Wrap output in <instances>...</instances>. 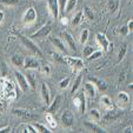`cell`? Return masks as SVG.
Instances as JSON below:
<instances>
[{"instance_id":"obj_20","label":"cell","mask_w":133,"mask_h":133,"mask_svg":"<svg viewBox=\"0 0 133 133\" xmlns=\"http://www.w3.org/2000/svg\"><path fill=\"white\" fill-rule=\"evenodd\" d=\"M119 7H120V0H108L107 1V8L111 14H116L119 11Z\"/></svg>"},{"instance_id":"obj_45","label":"cell","mask_w":133,"mask_h":133,"mask_svg":"<svg viewBox=\"0 0 133 133\" xmlns=\"http://www.w3.org/2000/svg\"><path fill=\"white\" fill-rule=\"evenodd\" d=\"M43 71H44V73H46V74H50V72H51L50 66H48V65H45V66H44V68H43Z\"/></svg>"},{"instance_id":"obj_8","label":"cell","mask_w":133,"mask_h":133,"mask_svg":"<svg viewBox=\"0 0 133 133\" xmlns=\"http://www.w3.org/2000/svg\"><path fill=\"white\" fill-rule=\"evenodd\" d=\"M96 40H97V44L99 45V47L101 48V51L103 52H107L108 50H110V41H108L107 37H106L105 34H103V33H97L96 34Z\"/></svg>"},{"instance_id":"obj_10","label":"cell","mask_w":133,"mask_h":133,"mask_svg":"<svg viewBox=\"0 0 133 133\" xmlns=\"http://www.w3.org/2000/svg\"><path fill=\"white\" fill-rule=\"evenodd\" d=\"M120 117H121V112L113 110V108H108L107 112L101 117V119H103V121H105V123H108V121L117 120V119H119Z\"/></svg>"},{"instance_id":"obj_32","label":"cell","mask_w":133,"mask_h":133,"mask_svg":"<svg viewBox=\"0 0 133 133\" xmlns=\"http://www.w3.org/2000/svg\"><path fill=\"white\" fill-rule=\"evenodd\" d=\"M103 57V51L101 50H98V51H94V52H92L90 55H88L87 58V60H90V61H92V60H97V59H99V58H101Z\"/></svg>"},{"instance_id":"obj_30","label":"cell","mask_w":133,"mask_h":133,"mask_svg":"<svg viewBox=\"0 0 133 133\" xmlns=\"http://www.w3.org/2000/svg\"><path fill=\"white\" fill-rule=\"evenodd\" d=\"M88 35H90V31H88L87 28H85V30L81 31L80 35H79V41H80L81 45H85V44L87 43V40H88Z\"/></svg>"},{"instance_id":"obj_25","label":"cell","mask_w":133,"mask_h":133,"mask_svg":"<svg viewBox=\"0 0 133 133\" xmlns=\"http://www.w3.org/2000/svg\"><path fill=\"white\" fill-rule=\"evenodd\" d=\"M83 20H84V13H83V10H81V11H79V12L75 13V15L72 18V21H71V23H72L73 26H77V25H79Z\"/></svg>"},{"instance_id":"obj_39","label":"cell","mask_w":133,"mask_h":133,"mask_svg":"<svg viewBox=\"0 0 133 133\" xmlns=\"http://www.w3.org/2000/svg\"><path fill=\"white\" fill-rule=\"evenodd\" d=\"M52 57L55 61H58V63H61V64H65L64 63V57L60 55L59 53H52Z\"/></svg>"},{"instance_id":"obj_26","label":"cell","mask_w":133,"mask_h":133,"mask_svg":"<svg viewBox=\"0 0 133 133\" xmlns=\"http://www.w3.org/2000/svg\"><path fill=\"white\" fill-rule=\"evenodd\" d=\"M117 99H118V103H120V104L130 103V96H128V93H126V92H119Z\"/></svg>"},{"instance_id":"obj_7","label":"cell","mask_w":133,"mask_h":133,"mask_svg":"<svg viewBox=\"0 0 133 133\" xmlns=\"http://www.w3.org/2000/svg\"><path fill=\"white\" fill-rule=\"evenodd\" d=\"M13 113H14L17 117H19L20 119H23V120H25V121H32L37 118V116L32 114L30 111L24 110V108H14V110H13Z\"/></svg>"},{"instance_id":"obj_48","label":"cell","mask_w":133,"mask_h":133,"mask_svg":"<svg viewBox=\"0 0 133 133\" xmlns=\"http://www.w3.org/2000/svg\"><path fill=\"white\" fill-rule=\"evenodd\" d=\"M4 18H5V13H4L3 11H0V24L4 21Z\"/></svg>"},{"instance_id":"obj_44","label":"cell","mask_w":133,"mask_h":133,"mask_svg":"<svg viewBox=\"0 0 133 133\" xmlns=\"http://www.w3.org/2000/svg\"><path fill=\"white\" fill-rule=\"evenodd\" d=\"M11 132V127L10 126H5V127L0 128V133H10Z\"/></svg>"},{"instance_id":"obj_40","label":"cell","mask_w":133,"mask_h":133,"mask_svg":"<svg viewBox=\"0 0 133 133\" xmlns=\"http://www.w3.org/2000/svg\"><path fill=\"white\" fill-rule=\"evenodd\" d=\"M60 19V23L63 26H67L68 24H70V18H67L66 15H63L61 18H59Z\"/></svg>"},{"instance_id":"obj_16","label":"cell","mask_w":133,"mask_h":133,"mask_svg":"<svg viewBox=\"0 0 133 133\" xmlns=\"http://www.w3.org/2000/svg\"><path fill=\"white\" fill-rule=\"evenodd\" d=\"M60 105H61V96H57L54 99H53L52 103L48 104V107H47V111H46V112H48V113L57 112V111L59 110V107H60Z\"/></svg>"},{"instance_id":"obj_19","label":"cell","mask_w":133,"mask_h":133,"mask_svg":"<svg viewBox=\"0 0 133 133\" xmlns=\"http://www.w3.org/2000/svg\"><path fill=\"white\" fill-rule=\"evenodd\" d=\"M84 126H85L88 131H91V132H96V133H104L105 132L100 126L97 125L96 121H84Z\"/></svg>"},{"instance_id":"obj_41","label":"cell","mask_w":133,"mask_h":133,"mask_svg":"<svg viewBox=\"0 0 133 133\" xmlns=\"http://www.w3.org/2000/svg\"><path fill=\"white\" fill-rule=\"evenodd\" d=\"M119 34H121V35H127L128 34V30H127V26H121L120 28H119Z\"/></svg>"},{"instance_id":"obj_1","label":"cell","mask_w":133,"mask_h":133,"mask_svg":"<svg viewBox=\"0 0 133 133\" xmlns=\"http://www.w3.org/2000/svg\"><path fill=\"white\" fill-rule=\"evenodd\" d=\"M64 63L68 65L72 68L73 72H79L84 68V61L83 59L78 58V57H70V55H65L64 57Z\"/></svg>"},{"instance_id":"obj_27","label":"cell","mask_w":133,"mask_h":133,"mask_svg":"<svg viewBox=\"0 0 133 133\" xmlns=\"http://www.w3.org/2000/svg\"><path fill=\"white\" fill-rule=\"evenodd\" d=\"M81 79H83V75L78 74V77L75 78L74 84H73V86H72V90H71V93H72V94H74V93L78 92L79 87H80V84H81Z\"/></svg>"},{"instance_id":"obj_35","label":"cell","mask_w":133,"mask_h":133,"mask_svg":"<svg viewBox=\"0 0 133 133\" xmlns=\"http://www.w3.org/2000/svg\"><path fill=\"white\" fill-rule=\"evenodd\" d=\"M94 51H96V48L92 47L91 45H84V48H83V55L85 57V58H87L88 55H90L92 52H94Z\"/></svg>"},{"instance_id":"obj_24","label":"cell","mask_w":133,"mask_h":133,"mask_svg":"<svg viewBox=\"0 0 133 133\" xmlns=\"http://www.w3.org/2000/svg\"><path fill=\"white\" fill-rule=\"evenodd\" d=\"M126 53H127V44L126 43H123L120 45V48H119V53H118V63L124 60L125 58Z\"/></svg>"},{"instance_id":"obj_47","label":"cell","mask_w":133,"mask_h":133,"mask_svg":"<svg viewBox=\"0 0 133 133\" xmlns=\"http://www.w3.org/2000/svg\"><path fill=\"white\" fill-rule=\"evenodd\" d=\"M124 79H125V72L120 73V75H119V83H121V81H124Z\"/></svg>"},{"instance_id":"obj_5","label":"cell","mask_w":133,"mask_h":133,"mask_svg":"<svg viewBox=\"0 0 133 133\" xmlns=\"http://www.w3.org/2000/svg\"><path fill=\"white\" fill-rule=\"evenodd\" d=\"M60 121L61 124L64 125V127H72L73 125H74V114H73L71 111L66 110L63 112V114H61V118H60Z\"/></svg>"},{"instance_id":"obj_14","label":"cell","mask_w":133,"mask_h":133,"mask_svg":"<svg viewBox=\"0 0 133 133\" xmlns=\"http://www.w3.org/2000/svg\"><path fill=\"white\" fill-rule=\"evenodd\" d=\"M48 39H50L51 44L54 46L55 48H58L60 52H65L66 51V46H65V43L61 40L60 38L58 37H54V35H48Z\"/></svg>"},{"instance_id":"obj_15","label":"cell","mask_w":133,"mask_h":133,"mask_svg":"<svg viewBox=\"0 0 133 133\" xmlns=\"http://www.w3.org/2000/svg\"><path fill=\"white\" fill-rule=\"evenodd\" d=\"M84 93L88 98H94L97 94V87L91 81H87V83L84 84Z\"/></svg>"},{"instance_id":"obj_46","label":"cell","mask_w":133,"mask_h":133,"mask_svg":"<svg viewBox=\"0 0 133 133\" xmlns=\"http://www.w3.org/2000/svg\"><path fill=\"white\" fill-rule=\"evenodd\" d=\"M123 132H124V133H128V132H131V133H132V126H128V127L124 128V130H123Z\"/></svg>"},{"instance_id":"obj_9","label":"cell","mask_w":133,"mask_h":133,"mask_svg":"<svg viewBox=\"0 0 133 133\" xmlns=\"http://www.w3.org/2000/svg\"><path fill=\"white\" fill-rule=\"evenodd\" d=\"M14 77H15V79H17L18 86L21 88V91H23V92H27L28 88H30V85H28L27 80H26L25 74H23V73L19 72V71H15Z\"/></svg>"},{"instance_id":"obj_12","label":"cell","mask_w":133,"mask_h":133,"mask_svg":"<svg viewBox=\"0 0 133 133\" xmlns=\"http://www.w3.org/2000/svg\"><path fill=\"white\" fill-rule=\"evenodd\" d=\"M61 35H63L64 40H65V44L68 46V48H70L71 51H73V52H75V51H77V45H75L74 37H72V34L68 33L67 31L61 32Z\"/></svg>"},{"instance_id":"obj_49","label":"cell","mask_w":133,"mask_h":133,"mask_svg":"<svg viewBox=\"0 0 133 133\" xmlns=\"http://www.w3.org/2000/svg\"><path fill=\"white\" fill-rule=\"evenodd\" d=\"M128 88H131V90H132V88H133V85H132V83H131V84H128Z\"/></svg>"},{"instance_id":"obj_36","label":"cell","mask_w":133,"mask_h":133,"mask_svg":"<svg viewBox=\"0 0 133 133\" xmlns=\"http://www.w3.org/2000/svg\"><path fill=\"white\" fill-rule=\"evenodd\" d=\"M70 83H71L70 78H64L63 80L59 83V87H60L61 90H65V88H67L68 86H70Z\"/></svg>"},{"instance_id":"obj_21","label":"cell","mask_w":133,"mask_h":133,"mask_svg":"<svg viewBox=\"0 0 133 133\" xmlns=\"http://www.w3.org/2000/svg\"><path fill=\"white\" fill-rule=\"evenodd\" d=\"M24 60H25V58H24V55H21V54H14L12 58H11V63H12V65L15 66V67H23Z\"/></svg>"},{"instance_id":"obj_23","label":"cell","mask_w":133,"mask_h":133,"mask_svg":"<svg viewBox=\"0 0 133 133\" xmlns=\"http://www.w3.org/2000/svg\"><path fill=\"white\" fill-rule=\"evenodd\" d=\"M25 77H26V80H27L30 87L32 88V90H35V88H37V79H35L34 74L31 72H27L25 74Z\"/></svg>"},{"instance_id":"obj_4","label":"cell","mask_w":133,"mask_h":133,"mask_svg":"<svg viewBox=\"0 0 133 133\" xmlns=\"http://www.w3.org/2000/svg\"><path fill=\"white\" fill-rule=\"evenodd\" d=\"M73 104L81 113H85L86 112V96L85 93L81 92L78 93L77 96L73 98Z\"/></svg>"},{"instance_id":"obj_2","label":"cell","mask_w":133,"mask_h":133,"mask_svg":"<svg viewBox=\"0 0 133 133\" xmlns=\"http://www.w3.org/2000/svg\"><path fill=\"white\" fill-rule=\"evenodd\" d=\"M18 37H19V39L21 40V43L24 44V46H26V48H28L33 54H35L37 57H39V58L43 57V52H41V50L38 47L32 40H31L30 38H26L25 35H21V34H19Z\"/></svg>"},{"instance_id":"obj_3","label":"cell","mask_w":133,"mask_h":133,"mask_svg":"<svg viewBox=\"0 0 133 133\" xmlns=\"http://www.w3.org/2000/svg\"><path fill=\"white\" fill-rule=\"evenodd\" d=\"M38 18V14H37V11H35L34 7H28L27 10L25 11L23 15V24L26 26L28 25H32Z\"/></svg>"},{"instance_id":"obj_18","label":"cell","mask_w":133,"mask_h":133,"mask_svg":"<svg viewBox=\"0 0 133 133\" xmlns=\"http://www.w3.org/2000/svg\"><path fill=\"white\" fill-rule=\"evenodd\" d=\"M40 93H41V98H43L44 103L48 106V104L51 103V96H50V88H48V86L46 84H41Z\"/></svg>"},{"instance_id":"obj_34","label":"cell","mask_w":133,"mask_h":133,"mask_svg":"<svg viewBox=\"0 0 133 133\" xmlns=\"http://www.w3.org/2000/svg\"><path fill=\"white\" fill-rule=\"evenodd\" d=\"M100 100H101V104H103L107 110L108 108H113V103H112V100H111V98L108 96H103Z\"/></svg>"},{"instance_id":"obj_37","label":"cell","mask_w":133,"mask_h":133,"mask_svg":"<svg viewBox=\"0 0 133 133\" xmlns=\"http://www.w3.org/2000/svg\"><path fill=\"white\" fill-rule=\"evenodd\" d=\"M67 0H58V5H59V11H60V14L65 15V6Z\"/></svg>"},{"instance_id":"obj_33","label":"cell","mask_w":133,"mask_h":133,"mask_svg":"<svg viewBox=\"0 0 133 133\" xmlns=\"http://www.w3.org/2000/svg\"><path fill=\"white\" fill-rule=\"evenodd\" d=\"M77 6V0H67L65 6V13H71Z\"/></svg>"},{"instance_id":"obj_22","label":"cell","mask_w":133,"mask_h":133,"mask_svg":"<svg viewBox=\"0 0 133 133\" xmlns=\"http://www.w3.org/2000/svg\"><path fill=\"white\" fill-rule=\"evenodd\" d=\"M45 119H46V123L50 125L51 128H57L58 127V121L55 119V117L53 116V113H46L45 114Z\"/></svg>"},{"instance_id":"obj_31","label":"cell","mask_w":133,"mask_h":133,"mask_svg":"<svg viewBox=\"0 0 133 133\" xmlns=\"http://www.w3.org/2000/svg\"><path fill=\"white\" fill-rule=\"evenodd\" d=\"M33 127L37 130V132H40V133H50V132H52V131H50V128H47L45 125L39 124V123H34L33 124Z\"/></svg>"},{"instance_id":"obj_42","label":"cell","mask_w":133,"mask_h":133,"mask_svg":"<svg viewBox=\"0 0 133 133\" xmlns=\"http://www.w3.org/2000/svg\"><path fill=\"white\" fill-rule=\"evenodd\" d=\"M127 30H128V33H132L133 32V19H130L127 23Z\"/></svg>"},{"instance_id":"obj_28","label":"cell","mask_w":133,"mask_h":133,"mask_svg":"<svg viewBox=\"0 0 133 133\" xmlns=\"http://www.w3.org/2000/svg\"><path fill=\"white\" fill-rule=\"evenodd\" d=\"M90 117L93 121H100L101 120V113H100V111L97 110V108H92V110L90 111Z\"/></svg>"},{"instance_id":"obj_17","label":"cell","mask_w":133,"mask_h":133,"mask_svg":"<svg viewBox=\"0 0 133 133\" xmlns=\"http://www.w3.org/2000/svg\"><path fill=\"white\" fill-rule=\"evenodd\" d=\"M88 81H91L99 91H106V88H107V84L97 77H88Z\"/></svg>"},{"instance_id":"obj_6","label":"cell","mask_w":133,"mask_h":133,"mask_svg":"<svg viewBox=\"0 0 133 133\" xmlns=\"http://www.w3.org/2000/svg\"><path fill=\"white\" fill-rule=\"evenodd\" d=\"M51 32H52V26H51L50 24H47V25L40 27L37 32L33 33V34H31V38H32V39H43V38L48 37V35L51 34Z\"/></svg>"},{"instance_id":"obj_29","label":"cell","mask_w":133,"mask_h":133,"mask_svg":"<svg viewBox=\"0 0 133 133\" xmlns=\"http://www.w3.org/2000/svg\"><path fill=\"white\" fill-rule=\"evenodd\" d=\"M83 13H84V18H86L87 20L92 21L93 19H94V13H93V11L91 10L88 6H85V7L83 8Z\"/></svg>"},{"instance_id":"obj_43","label":"cell","mask_w":133,"mask_h":133,"mask_svg":"<svg viewBox=\"0 0 133 133\" xmlns=\"http://www.w3.org/2000/svg\"><path fill=\"white\" fill-rule=\"evenodd\" d=\"M26 130H27L28 133H37V130L33 127V125H30V124L26 125Z\"/></svg>"},{"instance_id":"obj_13","label":"cell","mask_w":133,"mask_h":133,"mask_svg":"<svg viewBox=\"0 0 133 133\" xmlns=\"http://www.w3.org/2000/svg\"><path fill=\"white\" fill-rule=\"evenodd\" d=\"M24 66H25L26 70H39L40 65H39V61L37 58H33V57H27L24 60Z\"/></svg>"},{"instance_id":"obj_38","label":"cell","mask_w":133,"mask_h":133,"mask_svg":"<svg viewBox=\"0 0 133 133\" xmlns=\"http://www.w3.org/2000/svg\"><path fill=\"white\" fill-rule=\"evenodd\" d=\"M0 3L6 6H15L19 4V0H0Z\"/></svg>"},{"instance_id":"obj_11","label":"cell","mask_w":133,"mask_h":133,"mask_svg":"<svg viewBox=\"0 0 133 133\" xmlns=\"http://www.w3.org/2000/svg\"><path fill=\"white\" fill-rule=\"evenodd\" d=\"M47 6H48V10H50V13L52 14V17L54 18L55 20H58L59 15H60L58 0H47Z\"/></svg>"}]
</instances>
